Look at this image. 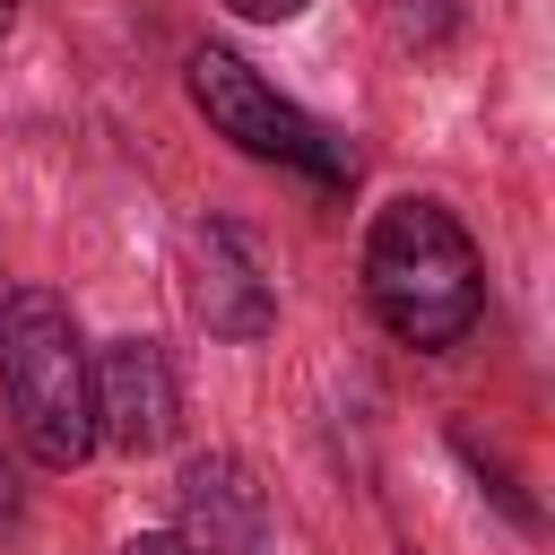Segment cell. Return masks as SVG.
<instances>
[{"label":"cell","mask_w":555,"mask_h":555,"mask_svg":"<svg viewBox=\"0 0 555 555\" xmlns=\"http://www.w3.org/2000/svg\"><path fill=\"white\" fill-rule=\"evenodd\" d=\"M364 304L416 356L460 347L486 312V260H477L468 225L442 199H416V191L390 199L364 234Z\"/></svg>","instance_id":"cell-1"},{"label":"cell","mask_w":555,"mask_h":555,"mask_svg":"<svg viewBox=\"0 0 555 555\" xmlns=\"http://www.w3.org/2000/svg\"><path fill=\"white\" fill-rule=\"evenodd\" d=\"M0 390L26 460L78 468L95 451V399H87V338L52 286H17L0 312Z\"/></svg>","instance_id":"cell-2"},{"label":"cell","mask_w":555,"mask_h":555,"mask_svg":"<svg viewBox=\"0 0 555 555\" xmlns=\"http://www.w3.org/2000/svg\"><path fill=\"white\" fill-rule=\"evenodd\" d=\"M191 104L208 113V130L217 139H234L243 156H269V165H304V173H321V182H347L356 165L330 147V130L312 121V113H295L251 61H234V52H217V43H199L191 52Z\"/></svg>","instance_id":"cell-3"},{"label":"cell","mask_w":555,"mask_h":555,"mask_svg":"<svg viewBox=\"0 0 555 555\" xmlns=\"http://www.w3.org/2000/svg\"><path fill=\"white\" fill-rule=\"evenodd\" d=\"M87 399H95V442L147 460L173 442V416H182V390H173V364L156 338H113L87 356Z\"/></svg>","instance_id":"cell-4"},{"label":"cell","mask_w":555,"mask_h":555,"mask_svg":"<svg viewBox=\"0 0 555 555\" xmlns=\"http://www.w3.org/2000/svg\"><path fill=\"white\" fill-rule=\"evenodd\" d=\"M191 312H199L208 338H234V347H251V338L278 330L269 260H260V243H251L234 217L191 225Z\"/></svg>","instance_id":"cell-5"},{"label":"cell","mask_w":555,"mask_h":555,"mask_svg":"<svg viewBox=\"0 0 555 555\" xmlns=\"http://www.w3.org/2000/svg\"><path fill=\"white\" fill-rule=\"evenodd\" d=\"M191 555H269V494L234 451H199L182 468V529Z\"/></svg>","instance_id":"cell-6"},{"label":"cell","mask_w":555,"mask_h":555,"mask_svg":"<svg viewBox=\"0 0 555 555\" xmlns=\"http://www.w3.org/2000/svg\"><path fill=\"white\" fill-rule=\"evenodd\" d=\"M17 529H26V486H17V460L0 451V546H9Z\"/></svg>","instance_id":"cell-7"},{"label":"cell","mask_w":555,"mask_h":555,"mask_svg":"<svg viewBox=\"0 0 555 555\" xmlns=\"http://www.w3.org/2000/svg\"><path fill=\"white\" fill-rule=\"evenodd\" d=\"M234 17H251V26H286V17H304L312 0H225Z\"/></svg>","instance_id":"cell-8"},{"label":"cell","mask_w":555,"mask_h":555,"mask_svg":"<svg viewBox=\"0 0 555 555\" xmlns=\"http://www.w3.org/2000/svg\"><path fill=\"white\" fill-rule=\"evenodd\" d=\"M121 555H191V546H182V538H173V529H139V538H130V546H121Z\"/></svg>","instance_id":"cell-9"},{"label":"cell","mask_w":555,"mask_h":555,"mask_svg":"<svg viewBox=\"0 0 555 555\" xmlns=\"http://www.w3.org/2000/svg\"><path fill=\"white\" fill-rule=\"evenodd\" d=\"M9 26H17V0H0V35H9Z\"/></svg>","instance_id":"cell-10"},{"label":"cell","mask_w":555,"mask_h":555,"mask_svg":"<svg viewBox=\"0 0 555 555\" xmlns=\"http://www.w3.org/2000/svg\"><path fill=\"white\" fill-rule=\"evenodd\" d=\"M9 295H17V286H9V260H0V312H9Z\"/></svg>","instance_id":"cell-11"}]
</instances>
